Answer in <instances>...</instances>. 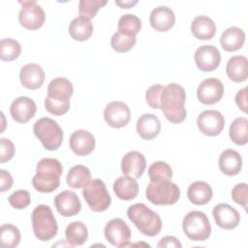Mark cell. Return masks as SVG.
Returning a JSON list of instances; mask_svg holds the SVG:
<instances>
[{"mask_svg":"<svg viewBox=\"0 0 248 248\" xmlns=\"http://www.w3.org/2000/svg\"><path fill=\"white\" fill-rule=\"evenodd\" d=\"M107 3V0H80L78 3L79 15L90 19L94 17L100 8L104 7Z\"/></svg>","mask_w":248,"mask_h":248,"instance_id":"f35d334b","label":"cell"},{"mask_svg":"<svg viewBox=\"0 0 248 248\" xmlns=\"http://www.w3.org/2000/svg\"><path fill=\"white\" fill-rule=\"evenodd\" d=\"M220 170L229 176L236 175L240 172L242 168V158L240 154L233 149H226L219 157Z\"/></svg>","mask_w":248,"mask_h":248,"instance_id":"cb8c5ba5","label":"cell"},{"mask_svg":"<svg viewBox=\"0 0 248 248\" xmlns=\"http://www.w3.org/2000/svg\"><path fill=\"white\" fill-rule=\"evenodd\" d=\"M136 42V35H129L122 32H116L111 37L110 46L117 52H127L133 48Z\"/></svg>","mask_w":248,"mask_h":248,"instance_id":"8d00e7d4","label":"cell"},{"mask_svg":"<svg viewBox=\"0 0 248 248\" xmlns=\"http://www.w3.org/2000/svg\"><path fill=\"white\" fill-rule=\"evenodd\" d=\"M104 118L108 126L118 129L129 123L131 111L125 103L113 101L106 106L104 109Z\"/></svg>","mask_w":248,"mask_h":248,"instance_id":"4fadbf2b","label":"cell"},{"mask_svg":"<svg viewBox=\"0 0 248 248\" xmlns=\"http://www.w3.org/2000/svg\"><path fill=\"white\" fill-rule=\"evenodd\" d=\"M127 216L136 228L146 236H155L161 232L162 221L159 214L143 203L130 205Z\"/></svg>","mask_w":248,"mask_h":248,"instance_id":"277c9868","label":"cell"},{"mask_svg":"<svg viewBox=\"0 0 248 248\" xmlns=\"http://www.w3.org/2000/svg\"><path fill=\"white\" fill-rule=\"evenodd\" d=\"M13 177L11 173L5 170H0V191L5 192L12 188L13 186Z\"/></svg>","mask_w":248,"mask_h":248,"instance_id":"ee69618b","label":"cell"},{"mask_svg":"<svg viewBox=\"0 0 248 248\" xmlns=\"http://www.w3.org/2000/svg\"><path fill=\"white\" fill-rule=\"evenodd\" d=\"M63 172L61 163L54 158H43L36 168V174L32 179L34 188L41 193H50L60 184V175Z\"/></svg>","mask_w":248,"mask_h":248,"instance_id":"3957f363","label":"cell"},{"mask_svg":"<svg viewBox=\"0 0 248 248\" xmlns=\"http://www.w3.org/2000/svg\"><path fill=\"white\" fill-rule=\"evenodd\" d=\"M9 203L16 209H23L31 202V197L26 190H17L8 198Z\"/></svg>","mask_w":248,"mask_h":248,"instance_id":"ab89813d","label":"cell"},{"mask_svg":"<svg viewBox=\"0 0 248 248\" xmlns=\"http://www.w3.org/2000/svg\"><path fill=\"white\" fill-rule=\"evenodd\" d=\"M20 232L12 224H4L0 229V245L6 248H14L19 244Z\"/></svg>","mask_w":248,"mask_h":248,"instance_id":"836d02e7","label":"cell"},{"mask_svg":"<svg viewBox=\"0 0 248 248\" xmlns=\"http://www.w3.org/2000/svg\"><path fill=\"white\" fill-rule=\"evenodd\" d=\"M226 72L229 78L234 82H242L248 77V60L243 55H235L229 59Z\"/></svg>","mask_w":248,"mask_h":248,"instance_id":"484cf974","label":"cell"},{"mask_svg":"<svg viewBox=\"0 0 248 248\" xmlns=\"http://www.w3.org/2000/svg\"><path fill=\"white\" fill-rule=\"evenodd\" d=\"M118 32L129 35H137L141 28L140 19L132 14L123 15L118 20Z\"/></svg>","mask_w":248,"mask_h":248,"instance_id":"74e56055","label":"cell"},{"mask_svg":"<svg viewBox=\"0 0 248 248\" xmlns=\"http://www.w3.org/2000/svg\"><path fill=\"white\" fill-rule=\"evenodd\" d=\"M197 67L203 72H211L217 69L221 62V54L218 48L211 45H204L197 48L195 52Z\"/></svg>","mask_w":248,"mask_h":248,"instance_id":"5bb4252c","label":"cell"},{"mask_svg":"<svg viewBox=\"0 0 248 248\" xmlns=\"http://www.w3.org/2000/svg\"><path fill=\"white\" fill-rule=\"evenodd\" d=\"M37 106L35 102L25 96H21L13 101L10 112L14 120L18 123H26L32 119L36 113Z\"/></svg>","mask_w":248,"mask_h":248,"instance_id":"ac0fdd59","label":"cell"},{"mask_svg":"<svg viewBox=\"0 0 248 248\" xmlns=\"http://www.w3.org/2000/svg\"><path fill=\"white\" fill-rule=\"evenodd\" d=\"M54 205L59 214L65 217L77 215L81 209V203L78 195L70 190L59 193L54 198Z\"/></svg>","mask_w":248,"mask_h":248,"instance_id":"e0dca14e","label":"cell"},{"mask_svg":"<svg viewBox=\"0 0 248 248\" xmlns=\"http://www.w3.org/2000/svg\"><path fill=\"white\" fill-rule=\"evenodd\" d=\"M21 52L20 44L12 38L2 39L0 42V57L4 61L16 59Z\"/></svg>","mask_w":248,"mask_h":248,"instance_id":"d590c367","label":"cell"},{"mask_svg":"<svg viewBox=\"0 0 248 248\" xmlns=\"http://www.w3.org/2000/svg\"><path fill=\"white\" fill-rule=\"evenodd\" d=\"M245 42V33L241 28L232 26L227 28L221 35L220 44L226 51L240 49Z\"/></svg>","mask_w":248,"mask_h":248,"instance_id":"f1b7e54d","label":"cell"},{"mask_svg":"<svg viewBox=\"0 0 248 248\" xmlns=\"http://www.w3.org/2000/svg\"><path fill=\"white\" fill-rule=\"evenodd\" d=\"M213 191L211 186L204 181H195L190 184L187 190L189 201L197 205H203L212 199Z\"/></svg>","mask_w":248,"mask_h":248,"instance_id":"4316f807","label":"cell"},{"mask_svg":"<svg viewBox=\"0 0 248 248\" xmlns=\"http://www.w3.org/2000/svg\"><path fill=\"white\" fill-rule=\"evenodd\" d=\"M69 144L76 155L86 156L95 148V138L88 131L78 130L71 135Z\"/></svg>","mask_w":248,"mask_h":248,"instance_id":"d6986e66","label":"cell"},{"mask_svg":"<svg viewBox=\"0 0 248 248\" xmlns=\"http://www.w3.org/2000/svg\"><path fill=\"white\" fill-rule=\"evenodd\" d=\"M235 103L237 107L244 112H247V88H242L235 95Z\"/></svg>","mask_w":248,"mask_h":248,"instance_id":"f6af8a7d","label":"cell"},{"mask_svg":"<svg viewBox=\"0 0 248 248\" xmlns=\"http://www.w3.org/2000/svg\"><path fill=\"white\" fill-rule=\"evenodd\" d=\"M160 130L161 123L155 114L144 113L137 121V132L142 140H153L159 135Z\"/></svg>","mask_w":248,"mask_h":248,"instance_id":"603a6c76","label":"cell"},{"mask_svg":"<svg viewBox=\"0 0 248 248\" xmlns=\"http://www.w3.org/2000/svg\"><path fill=\"white\" fill-rule=\"evenodd\" d=\"M163 86L161 84L151 85L145 92V100L149 107L152 108H161V94L163 91Z\"/></svg>","mask_w":248,"mask_h":248,"instance_id":"60d3db41","label":"cell"},{"mask_svg":"<svg viewBox=\"0 0 248 248\" xmlns=\"http://www.w3.org/2000/svg\"><path fill=\"white\" fill-rule=\"evenodd\" d=\"M157 246L159 248H163V247H167V248H181L182 245L179 242V240L175 237V236H171V235H168L163 237L157 244Z\"/></svg>","mask_w":248,"mask_h":248,"instance_id":"bcb514c9","label":"cell"},{"mask_svg":"<svg viewBox=\"0 0 248 248\" xmlns=\"http://www.w3.org/2000/svg\"><path fill=\"white\" fill-rule=\"evenodd\" d=\"M224 94V86L220 79L209 78L204 79L198 87L197 96L201 103L213 105L219 102Z\"/></svg>","mask_w":248,"mask_h":248,"instance_id":"9a60e30c","label":"cell"},{"mask_svg":"<svg viewBox=\"0 0 248 248\" xmlns=\"http://www.w3.org/2000/svg\"><path fill=\"white\" fill-rule=\"evenodd\" d=\"M19 79L25 88L35 90L43 85L45 80V72L40 65L29 63L21 68Z\"/></svg>","mask_w":248,"mask_h":248,"instance_id":"44dd1931","label":"cell"},{"mask_svg":"<svg viewBox=\"0 0 248 248\" xmlns=\"http://www.w3.org/2000/svg\"><path fill=\"white\" fill-rule=\"evenodd\" d=\"M149 21L152 28L156 31L166 32L173 26L175 16L170 8L167 6H159L151 11Z\"/></svg>","mask_w":248,"mask_h":248,"instance_id":"7402d4cb","label":"cell"},{"mask_svg":"<svg viewBox=\"0 0 248 248\" xmlns=\"http://www.w3.org/2000/svg\"><path fill=\"white\" fill-rule=\"evenodd\" d=\"M212 215L218 227L225 230L236 228L240 222L238 211L228 203H219L214 206Z\"/></svg>","mask_w":248,"mask_h":248,"instance_id":"2e32d148","label":"cell"},{"mask_svg":"<svg viewBox=\"0 0 248 248\" xmlns=\"http://www.w3.org/2000/svg\"><path fill=\"white\" fill-rule=\"evenodd\" d=\"M74 88L66 78H55L47 86V96L45 99L46 109L54 115H63L70 108V98Z\"/></svg>","mask_w":248,"mask_h":248,"instance_id":"7a4b0ae2","label":"cell"},{"mask_svg":"<svg viewBox=\"0 0 248 248\" xmlns=\"http://www.w3.org/2000/svg\"><path fill=\"white\" fill-rule=\"evenodd\" d=\"M32 227L35 236L42 241L53 238L58 231L56 219L48 205L40 204L32 212Z\"/></svg>","mask_w":248,"mask_h":248,"instance_id":"5b68a950","label":"cell"},{"mask_svg":"<svg viewBox=\"0 0 248 248\" xmlns=\"http://www.w3.org/2000/svg\"><path fill=\"white\" fill-rule=\"evenodd\" d=\"M148 175L150 181L158 182L163 180H171L172 170L170 166L163 161H157L148 168Z\"/></svg>","mask_w":248,"mask_h":248,"instance_id":"e575fe53","label":"cell"},{"mask_svg":"<svg viewBox=\"0 0 248 248\" xmlns=\"http://www.w3.org/2000/svg\"><path fill=\"white\" fill-rule=\"evenodd\" d=\"M138 3V1H131V0H127V1H115V4L117 6H119L122 9H129L131 7H133L134 5H136Z\"/></svg>","mask_w":248,"mask_h":248,"instance_id":"7dc6e473","label":"cell"},{"mask_svg":"<svg viewBox=\"0 0 248 248\" xmlns=\"http://www.w3.org/2000/svg\"><path fill=\"white\" fill-rule=\"evenodd\" d=\"M186 93L177 83H170L163 88L161 94V108L166 118L174 124L181 123L187 116L185 108Z\"/></svg>","mask_w":248,"mask_h":248,"instance_id":"6da1fadb","label":"cell"},{"mask_svg":"<svg viewBox=\"0 0 248 248\" xmlns=\"http://www.w3.org/2000/svg\"><path fill=\"white\" fill-rule=\"evenodd\" d=\"M231 140L237 145H244L248 141V120L245 117L235 118L230 126Z\"/></svg>","mask_w":248,"mask_h":248,"instance_id":"d6a6232c","label":"cell"},{"mask_svg":"<svg viewBox=\"0 0 248 248\" xmlns=\"http://www.w3.org/2000/svg\"><path fill=\"white\" fill-rule=\"evenodd\" d=\"M106 239L115 247H126L131 245V230L124 220L114 218L109 220L104 230Z\"/></svg>","mask_w":248,"mask_h":248,"instance_id":"8fae6325","label":"cell"},{"mask_svg":"<svg viewBox=\"0 0 248 248\" xmlns=\"http://www.w3.org/2000/svg\"><path fill=\"white\" fill-rule=\"evenodd\" d=\"M91 178L90 170L83 165H76L72 167L67 174V184L73 189L84 188Z\"/></svg>","mask_w":248,"mask_h":248,"instance_id":"4dcf8cb0","label":"cell"},{"mask_svg":"<svg viewBox=\"0 0 248 248\" xmlns=\"http://www.w3.org/2000/svg\"><path fill=\"white\" fill-rule=\"evenodd\" d=\"M182 229L187 237L194 241H204L211 233V226L205 213L190 211L182 221Z\"/></svg>","mask_w":248,"mask_h":248,"instance_id":"ba28073f","label":"cell"},{"mask_svg":"<svg viewBox=\"0 0 248 248\" xmlns=\"http://www.w3.org/2000/svg\"><path fill=\"white\" fill-rule=\"evenodd\" d=\"M93 33V24L89 18L84 16L75 17L69 24V34L78 42L88 40Z\"/></svg>","mask_w":248,"mask_h":248,"instance_id":"f546056e","label":"cell"},{"mask_svg":"<svg viewBox=\"0 0 248 248\" xmlns=\"http://www.w3.org/2000/svg\"><path fill=\"white\" fill-rule=\"evenodd\" d=\"M82 196L90 209L94 212L107 210L111 203V197L106 184L101 179H93L82 190Z\"/></svg>","mask_w":248,"mask_h":248,"instance_id":"9c48e42d","label":"cell"},{"mask_svg":"<svg viewBox=\"0 0 248 248\" xmlns=\"http://www.w3.org/2000/svg\"><path fill=\"white\" fill-rule=\"evenodd\" d=\"M146 161L142 153L139 151H129L124 155L121 161V170L123 174L140 177L145 170Z\"/></svg>","mask_w":248,"mask_h":248,"instance_id":"ffe728a7","label":"cell"},{"mask_svg":"<svg viewBox=\"0 0 248 248\" xmlns=\"http://www.w3.org/2000/svg\"><path fill=\"white\" fill-rule=\"evenodd\" d=\"M145 195L147 200L155 205H170L178 202L180 189L171 180L150 181L147 185Z\"/></svg>","mask_w":248,"mask_h":248,"instance_id":"52a82bcc","label":"cell"},{"mask_svg":"<svg viewBox=\"0 0 248 248\" xmlns=\"http://www.w3.org/2000/svg\"><path fill=\"white\" fill-rule=\"evenodd\" d=\"M191 31L194 37L199 40H210L215 35L216 25L210 17L206 16H198L191 23Z\"/></svg>","mask_w":248,"mask_h":248,"instance_id":"83f0119b","label":"cell"},{"mask_svg":"<svg viewBox=\"0 0 248 248\" xmlns=\"http://www.w3.org/2000/svg\"><path fill=\"white\" fill-rule=\"evenodd\" d=\"M248 186L246 183H238L232 190V199L234 202L244 207L247 210L248 201Z\"/></svg>","mask_w":248,"mask_h":248,"instance_id":"b9f144b4","label":"cell"},{"mask_svg":"<svg viewBox=\"0 0 248 248\" xmlns=\"http://www.w3.org/2000/svg\"><path fill=\"white\" fill-rule=\"evenodd\" d=\"M16 149L14 143L9 140L2 138L0 140V163L4 164L11 160L15 155Z\"/></svg>","mask_w":248,"mask_h":248,"instance_id":"7bdbcfd3","label":"cell"},{"mask_svg":"<svg viewBox=\"0 0 248 248\" xmlns=\"http://www.w3.org/2000/svg\"><path fill=\"white\" fill-rule=\"evenodd\" d=\"M33 132L43 146L47 150H56L63 141L64 134L59 124L49 117L38 119L33 127Z\"/></svg>","mask_w":248,"mask_h":248,"instance_id":"8992f818","label":"cell"},{"mask_svg":"<svg viewBox=\"0 0 248 248\" xmlns=\"http://www.w3.org/2000/svg\"><path fill=\"white\" fill-rule=\"evenodd\" d=\"M65 236L67 242L71 246H78L82 245L87 240L88 231L82 222L75 221L67 226Z\"/></svg>","mask_w":248,"mask_h":248,"instance_id":"1f68e13d","label":"cell"},{"mask_svg":"<svg viewBox=\"0 0 248 248\" xmlns=\"http://www.w3.org/2000/svg\"><path fill=\"white\" fill-rule=\"evenodd\" d=\"M199 130L205 136H218L225 126V118L218 110L207 109L201 112L197 120Z\"/></svg>","mask_w":248,"mask_h":248,"instance_id":"7c38bea8","label":"cell"},{"mask_svg":"<svg viewBox=\"0 0 248 248\" xmlns=\"http://www.w3.org/2000/svg\"><path fill=\"white\" fill-rule=\"evenodd\" d=\"M113 191L120 200L130 201L138 196L139 184L135 178L124 174L114 181Z\"/></svg>","mask_w":248,"mask_h":248,"instance_id":"d4e9b609","label":"cell"},{"mask_svg":"<svg viewBox=\"0 0 248 248\" xmlns=\"http://www.w3.org/2000/svg\"><path fill=\"white\" fill-rule=\"evenodd\" d=\"M22 6L19 14L18 20L21 26L28 30H37L41 28L45 22V12L35 0L33 1H20Z\"/></svg>","mask_w":248,"mask_h":248,"instance_id":"30bf717a","label":"cell"}]
</instances>
